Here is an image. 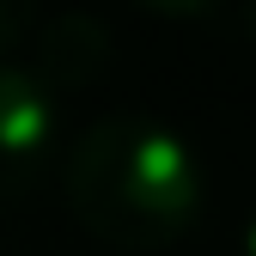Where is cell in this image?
Returning a JSON list of instances; mask_svg holds the SVG:
<instances>
[{
	"label": "cell",
	"mask_w": 256,
	"mask_h": 256,
	"mask_svg": "<svg viewBox=\"0 0 256 256\" xmlns=\"http://www.w3.org/2000/svg\"><path fill=\"white\" fill-rule=\"evenodd\" d=\"M61 196L74 220L110 250L152 256L202 220V165L158 116H104L61 158Z\"/></svg>",
	"instance_id": "obj_1"
},
{
	"label": "cell",
	"mask_w": 256,
	"mask_h": 256,
	"mask_svg": "<svg viewBox=\"0 0 256 256\" xmlns=\"http://www.w3.org/2000/svg\"><path fill=\"white\" fill-rule=\"evenodd\" d=\"M61 146V98L30 74L0 61V202L37 189Z\"/></svg>",
	"instance_id": "obj_2"
},
{
	"label": "cell",
	"mask_w": 256,
	"mask_h": 256,
	"mask_svg": "<svg viewBox=\"0 0 256 256\" xmlns=\"http://www.w3.org/2000/svg\"><path fill=\"white\" fill-rule=\"evenodd\" d=\"M110 68V30L92 18V12H61L37 30V61H30V74H37L55 98L61 92H86L98 86Z\"/></svg>",
	"instance_id": "obj_3"
},
{
	"label": "cell",
	"mask_w": 256,
	"mask_h": 256,
	"mask_svg": "<svg viewBox=\"0 0 256 256\" xmlns=\"http://www.w3.org/2000/svg\"><path fill=\"white\" fill-rule=\"evenodd\" d=\"M30 24H37V0H0V61L30 37Z\"/></svg>",
	"instance_id": "obj_4"
},
{
	"label": "cell",
	"mask_w": 256,
	"mask_h": 256,
	"mask_svg": "<svg viewBox=\"0 0 256 256\" xmlns=\"http://www.w3.org/2000/svg\"><path fill=\"white\" fill-rule=\"evenodd\" d=\"M134 6H146L158 18H208V12L226 6V0H134Z\"/></svg>",
	"instance_id": "obj_5"
},
{
	"label": "cell",
	"mask_w": 256,
	"mask_h": 256,
	"mask_svg": "<svg viewBox=\"0 0 256 256\" xmlns=\"http://www.w3.org/2000/svg\"><path fill=\"white\" fill-rule=\"evenodd\" d=\"M238 24H244V37H250V49H256V0H238Z\"/></svg>",
	"instance_id": "obj_6"
},
{
	"label": "cell",
	"mask_w": 256,
	"mask_h": 256,
	"mask_svg": "<svg viewBox=\"0 0 256 256\" xmlns=\"http://www.w3.org/2000/svg\"><path fill=\"white\" fill-rule=\"evenodd\" d=\"M244 256H256V220H250V232H244Z\"/></svg>",
	"instance_id": "obj_7"
}]
</instances>
